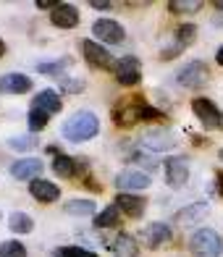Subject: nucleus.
<instances>
[{
    "instance_id": "nucleus-6",
    "label": "nucleus",
    "mask_w": 223,
    "mask_h": 257,
    "mask_svg": "<svg viewBox=\"0 0 223 257\" xmlns=\"http://www.w3.org/2000/svg\"><path fill=\"white\" fill-rule=\"evenodd\" d=\"M142 147L152 150V153H168L176 147V137L166 128H150L142 134Z\"/></svg>"
},
{
    "instance_id": "nucleus-19",
    "label": "nucleus",
    "mask_w": 223,
    "mask_h": 257,
    "mask_svg": "<svg viewBox=\"0 0 223 257\" xmlns=\"http://www.w3.org/2000/svg\"><path fill=\"white\" fill-rule=\"evenodd\" d=\"M34 108H40V110H45V113L50 115V113H61L63 102H61V97H58V92H53V89H42V92H37Z\"/></svg>"
},
{
    "instance_id": "nucleus-21",
    "label": "nucleus",
    "mask_w": 223,
    "mask_h": 257,
    "mask_svg": "<svg viewBox=\"0 0 223 257\" xmlns=\"http://www.w3.org/2000/svg\"><path fill=\"white\" fill-rule=\"evenodd\" d=\"M76 168H79V163L74 158H68V155L58 153L55 160H53V171H55V176H61V179H71L76 173Z\"/></svg>"
},
{
    "instance_id": "nucleus-26",
    "label": "nucleus",
    "mask_w": 223,
    "mask_h": 257,
    "mask_svg": "<svg viewBox=\"0 0 223 257\" xmlns=\"http://www.w3.org/2000/svg\"><path fill=\"white\" fill-rule=\"evenodd\" d=\"M202 6H205L202 0H171L168 3V8L173 14H197Z\"/></svg>"
},
{
    "instance_id": "nucleus-30",
    "label": "nucleus",
    "mask_w": 223,
    "mask_h": 257,
    "mask_svg": "<svg viewBox=\"0 0 223 257\" xmlns=\"http://www.w3.org/2000/svg\"><path fill=\"white\" fill-rule=\"evenodd\" d=\"M45 126H48V113L40 108H32L29 110V128L32 132H42Z\"/></svg>"
},
{
    "instance_id": "nucleus-32",
    "label": "nucleus",
    "mask_w": 223,
    "mask_h": 257,
    "mask_svg": "<svg viewBox=\"0 0 223 257\" xmlns=\"http://www.w3.org/2000/svg\"><path fill=\"white\" fill-rule=\"evenodd\" d=\"M58 257H97V254L89 249H81V247H66L58 252Z\"/></svg>"
},
{
    "instance_id": "nucleus-27",
    "label": "nucleus",
    "mask_w": 223,
    "mask_h": 257,
    "mask_svg": "<svg viewBox=\"0 0 223 257\" xmlns=\"http://www.w3.org/2000/svg\"><path fill=\"white\" fill-rule=\"evenodd\" d=\"M8 147H11V150H16V153H29V150L37 147V139H34L32 134H21V137L8 139Z\"/></svg>"
},
{
    "instance_id": "nucleus-37",
    "label": "nucleus",
    "mask_w": 223,
    "mask_h": 257,
    "mask_svg": "<svg viewBox=\"0 0 223 257\" xmlns=\"http://www.w3.org/2000/svg\"><path fill=\"white\" fill-rule=\"evenodd\" d=\"M215 8H220V11H223V0H215Z\"/></svg>"
},
{
    "instance_id": "nucleus-23",
    "label": "nucleus",
    "mask_w": 223,
    "mask_h": 257,
    "mask_svg": "<svg viewBox=\"0 0 223 257\" xmlns=\"http://www.w3.org/2000/svg\"><path fill=\"white\" fill-rule=\"evenodd\" d=\"M66 213L68 215H79V218L95 215V202L92 200H71V202H66Z\"/></svg>"
},
{
    "instance_id": "nucleus-33",
    "label": "nucleus",
    "mask_w": 223,
    "mask_h": 257,
    "mask_svg": "<svg viewBox=\"0 0 223 257\" xmlns=\"http://www.w3.org/2000/svg\"><path fill=\"white\" fill-rule=\"evenodd\" d=\"M92 8H97V11H108V8H110V3H108V0H92Z\"/></svg>"
},
{
    "instance_id": "nucleus-28",
    "label": "nucleus",
    "mask_w": 223,
    "mask_h": 257,
    "mask_svg": "<svg viewBox=\"0 0 223 257\" xmlns=\"http://www.w3.org/2000/svg\"><path fill=\"white\" fill-rule=\"evenodd\" d=\"M0 257H27V247L21 241H3L0 244Z\"/></svg>"
},
{
    "instance_id": "nucleus-3",
    "label": "nucleus",
    "mask_w": 223,
    "mask_h": 257,
    "mask_svg": "<svg viewBox=\"0 0 223 257\" xmlns=\"http://www.w3.org/2000/svg\"><path fill=\"white\" fill-rule=\"evenodd\" d=\"M210 71H207V66L202 61H192V63H186L179 68V74H176V81H179V87L184 89H199L207 81Z\"/></svg>"
},
{
    "instance_id": "nucleus-25",
    "label": "nucleus",
    "mask_w": 223,
    "mask_h": 257,
    "mask_svg": "<svg viewBox=\"0 0 223 257\" xmlns=\"http://www.w3.org/2000/svg\"><path fill=\"white\" fill-rule=\"evenodd\" d=\"M8 223H11L8 228L14 231V233H29L32 226H34V220H32L27 213H14V215L8 218Z\"/></svg>"
},
{
    "instance_id": "nucleus-14",
    "label": "nucleus",
    "mask_w": 223,
    "mask_h": 257,
    "mask_svg": "<svg viewBox=\"0 0 223 257\" xmlns=\"http://www.w3.org/2000/svg\"><path fill=\"white\" fill-rule=\"evenodd\" d=\"M207 213H210V205H207V202H194V205L184 207L181 213L176 215V226H181V228L197 226V223H199V220H202Z\"/></svg>"
},
{
    "instance_id": "nucleus-22",
    "label": "nucleus",
    "mask_w": 223,
    "mask_h": 257,
    "mask_svg": "<svg viewBox=\"0 0 223 257\" xmlns=\"http://www.w3.org/2000/svg\"><path fill=\"white\" fill-rule=\"evenodd\" d=\"M119 215H121L119 205H108L100 215H95V226L97 228H113V226H119Z\"/></svg>"
},
{
    "instance_id": "nucleus-5",
    "label": "nucleus",
    "mask_w": 223,
    "mask_h": 257,
    "mask_svg": "<svg viewBox=\"0 0 223 257\" xmlns=\"http://www.w3.org/2000/svg\"><path fill=\"white\" fill-rule=\"evenodd\" d=\"M192 110H194L197 118L202 121L205 128L223 126V123H220V121H223V115H220V110L215 108V102H213V100H207V97H194V100H192Z\"/></svg>"
},
{
    "instance_id": "nucleus-8",
    "label": "nucleus",
    "mask_w": 223,
    "mask_h": 257,
    "mask_svg": "<svg viewBox=\"0 0 223 257\" xmlns=\"http://www.w3.org/2000/svg\"><path fill=\"white\" fill-rule=\"evenodd\" d=\"M152 181H150V176L147 173H142V171H134V168H129V171H121L119 176H116V186L126 194V192H142V189H147Z\"/></svg>"
},
{
    "instance_id": "nucleus-2",
    "label": "nucleus",
    "mask_w": 223,
    "mask_h": 257,
    "mask_svg": "<svg viewBox=\"0 0 223 257\" xmlns=\"http://www.w3.org/2000/svg\"><path fill=\"white\" fill-rule=\"evenodd\" d=\"M189 249L194 257H220L223 254V239L213 228H199L189 241Z\"/></svg>"
},
{
    "instance_id": "nucleus-12",
    "label": "nucleus",
    "mask_w": 223,
    "mask_h": 257,
    "mask_svg": "<svg viewBox=\"0 0 223 257\" xmlns=\"http://www.w3.org/2000/svg\"><path fill=\"white\" fill-rule=\"evenodd\" d=\"M81 50H84V58L92 63V66H97V68H110L113 63V55L102 48L100 42L95 40H84V45H81Z\"/></svg>"
},
{
    "instance_id": "nucleus-11",
    "label": "nucleus",
    "mask_w": 223,
    "mask_h": 257,
    "mask_svg": "<svg viewBox=\"0 0 223 257\" xmlns=\"http://www.w3.org/2000/svg\"><path fill=\"white\" fill-rule=\"evenodd\" d=\"M40 173H42V163L37 158H24V160H16L11 166V176L19 181H34Z\"/></svg>"
},
{
    "instance_id": "nucleus-18",
    "label": "nucleus",
    "mask_w": 223,
    "mask_h": 257,
    "mask_svg": "<svg viewBox=\"0 0 223 257\" xmlns=\"http://www.w3.org/2000/svg\"><path fill=\"white\" fill-rule=\"evenodd\" d=\"M116 205H119V210L121 213H126L129 218H142V213H145V200H139V197H134V194H119L116 197Z\"/></svg>"
},
{
    "instance_id": "nucleus-34",
    "label": "nucleus",
    "mask_w": 223,
    "mask_h": 257,
    "mask_svg": "<svg viewBox=\"0 0 223 257\" xmlns=\"http://www.w3.org/2000/svg\"><path fill=\"white\" fill-rule=\"evenodd\" d=\"M37 8H53V3H48V0H40Z\"/></svg>"
},
{
    "instance_id": "nucleus-20",
    "label": "nucleus",
    "mask_w": 223,
    "mask_h": 257,
    "mask_svg": "<svg viewBox=\"0 0 223 257\" xmlns=\"http://www.w3.org/2000/svg\"><path fill=\"white\" fill-rule=\"evenodd\" d=\"M113 254L116 257H137L139 254V247H137V241L132 239V236H126V233H121V236H116L113 241Z\"/></svg>"
},
{
    "instance_id": "nucleus-7",
    "label": "nucleus",
    "mask_w": 223,
    "mask_h": 257,
    "mask_svg": "<svg viewBox=\"0 0 223 257\" xmlns=\"http://www.w3.org/2000/svg\"><path fill=\"white\" fill-rule=\"evenodd\" d=\"M139 76H142V66H139V61L134 55H124L121 61L116 63V79H119V84L132 87L139 81Z\"/></svg>"
},
{
    "instance_id": "nucleus-15",
    "label": "nucleus",
    "mask_w": 223,
    "mask_h": 257,
    "mask_svg": "<svg viewBox=\"0 0 223 257\" xmlns=\"http://www.w3.org/2000/svg\"><path fill=\"white\" fill-rule=\"evenodd\" d=\"M32 89V79L27 74H6L0 76V92L6 95H24Z\"/></svg>"
},
{
    "instance_id": "nucleus-16",
    "label": "nucleus",
    "mask_w": 223,
    "mask_h": 257,
    "mask_svg": "<svg viewBox=\"0 0 223 257\" xmlns=\"http://www.w3.org/2000/svg\"><path fill=\"white\" fill-rule=\"evenodd\" d=\"M29 194L34 197V200H40V202H55L58 194H61V189H58L55 184L45 181V179H34L29 184Z\"/></svg>"
},
{
    "instance_id": "nucleus-13",
    "label": "nucleus",
    "mask_w": 223,
    "mask_h": 257,
    "mask_svg": "<svg viewBox=\"0 0 223 257\" xmlns=\"http://www.w3.org/2000/svg\"><path fill=\"white\" fill-rule=\"evenodd\" d=\"M50 21L58 27V29H74L79 24V11L68 3H58L50 14Z\"/></svg>"
},
{
    "instance_id": "nucleus-10",
    "label": "nucleus",
    "mask_w": 223,
    "mask_h": 257,
    "mask_svg": "<svg viewBox=\"0 0 223 257\" xmlns=\"http://www.w3.org/2000/svg\"><path fill=\"white\" fill-rule=\"evenodd\" d=\"M92 32H95V37H100V42H108V45H116L124 40V27L113 19H97L92 24Z\"/></svg>"
},
{
    "instance_id": "nucleus-35",
    "label": "nucleus",
    "mask_w": 223,
    "mask_h": 257,
    "mask_svg": "<svg viewBox=\"0 0 223 257\" xmlns=\"http://www.w3.org/2000/svg\"><path fill=\"white\" fill-rule=\"evenodd\" d=\"M215 58H218V63H220V66H223V48H220V50H218V55H215Z\"/></svg>"
},
{
    "instance_id": "nucleus-31",
    "label": "nucleus",
    "mask_w": 223,
    "mask_h": 257,
    "mask_svg": "<svg viewBox=\"0 0 223 257\" xmlns=\"http://www.w3.org/2000/svg\"><path fill=\"white\" fill-rule=\"evenodd\" d=\"M58 84H61V89H66V92H81L84 89V81L81 79H68V76H58Z\"/></svg>"
},
{
    "instance_id": "nucleus-36",
    "label": "nucleus",
    "mask_w": 223,
    "mask_h": 257,
    "mask_svg": "<svg viewBox=\"0 0 223 257\" xmlns=\"http://www.w3.org/2000/svg\"><path fill=\"white\" fill-rule=\"evenodd\" d=\"M6 53V45H3V40H0V55H3Z\"/></svg>"
},
{
    "instance_id": "nucleus-4",
    "label": "nucleus",
    "mask_w": 223,
    "mask_h": 257,
    "mask_svg": "<svg viewBox=\"0 0 223 257\" xmlns=\"http://www.w3.org/2000/svg\"><path fill=\"white\" fill-rule=\"evenodd\" d=\"M142 118H160V110L150 108L145 102H132V105H124V108L116 110V123L119 126H134Z\"/></svg>"
},
{
    "instance_id": "nucleus-24",
    "label": "nucleus",
    "mask_w": 223,
    "mask_h": 257,
    "mask_svg": "<svg viewBox=\"0 0 223 257\" xmlns=\"http://www.w3.org/2000/svg\"><path fill=\"white\" fill-rule=\"evenodd\" d=\"M194 34H197L194 24H181L179 29H176V53H179L181 48H189V45L194 42Z\"/></svg>"
},
{
    "instance_id": "nucleus-17",
    "label": "nucleus",
    "mask_w": 223,
    "mask_h": 257,
    "mask_svg": "<svg viewBox=\"0 0 223 257\" xmlns=\"http://www.w3.org/2000/svg\"><path fill=\"white\" fill-rule=\"evenodd\" d=\"M142 239H145L147 247L155 249V247H160V244H166L171 239V228L166 223H150L145 228V233H142Z\"/></svg>"
},
{
    "instance_id": "nucleus-9",
    "label": "nucleus",
    "mask_w": 223,
    "mask_h": 257,
    "mask_svg": "<svg viewBox=\"0 0 223 257\" xmlns=\"http://www.w3.org/2000/svg\"><path fill=\"white\" fill-rule=\"evenodd\" d=\"M166 179L173 189H181V186L189 181V166H186V158L173 155L166 160Z\"/></svg>"
},
{
    "instance_id": "nucleus-1",
    "label": "nucleus",
    "mask_w": 223,
    "mask_h": 257,
    "mask_svg": "<svg viewBox=\"0 0 223 257\" xmlns=\"http://www.w3.org/2000/svg\"><path fill=\"white\" fill-rule=\"evenodd\" d=\"M100 134V121L92 110H79L63 126V137L71 139V142H87V139Z\"/></svg>"
},
{
    "instance_id": "nucleus-38",
    "label": "nucleus",
    "mask_w": 223,
    "mask_h": 257,
    "mask_svg": "<svg viewBox=\"0 0 223 257\" xmlns=\"http://www.w3.org/2000/svg\"><path fill=\"white\" fill-rule=\"evenodd\" d=\"M218 155H220V160H223V150H220V153H218Z\"/></svg>"
},
{
    "instance_id": "nucleus-29",
    "label": "nucleus",
    "mask_w": 223,
    "mask_h": 257,
    "mask_svg": "<svg viewBox=\"0 0 223 257\" xmlns=\"http://www.w3.org/2000/svg\"><path fill=\"white\" fill-rule=\"evenodd\" d=\"M71 66V58H61V61H55V63H40L37 66V71L40 74H55V76H61L63 68Z\"/></svg>"
}]
</instances>
